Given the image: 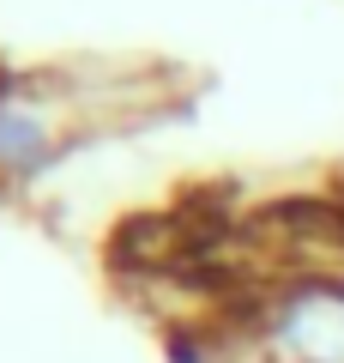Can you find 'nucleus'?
I'll list each match as a JSON object with an SVG mask.
<instances>
[{"label": "nucleus", "mask_w": 344, "mask_h": 363, "mask_svg": "<svg viewBox=\"0 0 344 363\" xmlns=\"http://www.w3.org/2000/svg\"><path fill=\"white\" fill-rule=\"evenodd\" d=\"M91 133L85 97L61 67H0V188L61 169Z\"/></svg>", "instance_id": "obj_1"}, {"label": "nucleus", "mask_w": 344, "mask_h": 363, "mask_svg": "<svg viewBox=\"0 0 344 363\" xmlns=\"http://www.w3.org/2000/svg\"><path fill=\"white\" fill-rule=\"evenodd\" d=\"M254 363H344V272L260 285L229 321Z\"/></svg>", "instance_id": "obj_2"}]
</instances>
